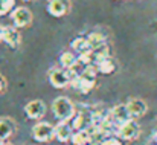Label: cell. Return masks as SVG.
Instances as JSON below:
<instances>
[{
    "label": "cell",
    "mask_w": 157,
    "mask_h": 145,
    "mask_svg": "<svg viewBox=\"0 0 157 145\" xmlns=\"http://www.w3.org/2000/svg\"><path fill=\"white\" fill-rule=\"evenodd\" d=\"M96 75H98V69L95 64L92 66H87L84 67V70L81 72V75L78 78H75L73 81H70V86L82 93H87L90 92L93 87H95V83H96Z\"/></svg>",
    "instance_id": "6da1fadb"
},
{
    "label": "cell",
    "mask_w": 157,
    "mask_h": 145,
    "mask_svg": "<svg viewBox=\"0 0 157 145\" xmlns=\"http://www.w3.org/2000/svg\"><path fill=\"white\" fill-rule=\"evenodd\" d=\"M52 112H53V115H55V118H58L61 122L70 121L75 116V113H76L73 102L66 96H58L53 101Z\"/></svg>",
    "instance_id": "7a4b0ae2"
},
{
    "label": "cell",
    "mask_w": 157,
    "mask_h": 145,
    "mask_svg": "<svg viewBox=\"0 0 157 145\" xmlns=\"http://www.w3.org/2000/svg\"><path fill=\"white\" fill-rule=\"evenodd\" d=\"M32 136L38 142H48L55 138V127L49 122H38L32 128Z\"/></svg>",
    "instance_id": "3957f363"
},
{
    "label": "cell",
    "mask_w": 157,
    "mask_h": 145,
    "mask_svg": "<svg viewBox=\"0 0 157 145\" xmlns=\"http://www.w3.org/2000/svg\"><path fill=\"white\" fill-rule=\"evenodd\" d=\"M117 135L121 139L124 141H133V139H137L139 135H140V127L137 122H134L133 119L119 125V130H117Z\"/></svg>",
    "instance_id": "277c9868"
},
{
    "label": "cell",
    "mask_w": 157,
    "mask_h": 145,
    "mask_svg": "<svg viewBox=\"0 0 157 145\" xmlns=\"http://www.w3.org/2000/svg\"><path fill=\"white\" fill-rule=\"evenodd\" d=\"M93 125V116H92V112H78L75 113V116L72 118V128L76 130V131H81V130H87L89 127Z\"/></svg>",
    "instance_id": "5b68a950"
},
{
    "label": "cell",
    "mask_w": 157,
    "mask_h": 145,
    "mask_svg": "<svg viewBox=\"0 0 157 145\" xmlns=\"http://www.w3.org/2000/svg\"><path fill=\"white\" fill-rule=\"evenodd\" d=\"M48 76H49V83L55 89H64L70 84V78L64 69H52L49 70Z\"/></svg>",
    "instance_id": "8992f818"
},
{
    "label": "cell",
    "mask_w": 157,
    "mask_h": 145,
    "mask_svg": "<svg viewBox=\"0 0 157 145\" xmlns=\"http://www.w3.org/2000/svg\"><path fill=\"white\" fill-rule=\"evenodd\" d=\"M12 20H14L15 28H26L32 22V14L28 8L20 6V8H15L12 11Z\"/></svg>",
    "instance_id": "52a82bcc"
},
{
    "label": "cell",
    "mask_w": 157,
    "mask_h": 145,
    "mask_svg": "<svg viewBox=\"0 0 157 145\" xmlns=\"http://www.w3.org/2000/svg\"><path fill=\"white\" fill-rule=\"evenodd\" d=\"M70 11V0H48V12L53 17H64Z\"/></svg>",
    "instance_id": "ba28073f"
},
{
    "label": "cell",
    "mask_w": 157,
    "mask_h": 145,
    "mask_svg": "<svg viewBox=\"0 0 157 145\" xmlns=\"http://www.w3.org/2000/svg\"><path fill=\"white\" fill-rule=\"evenodd\" d=\"M25 112H26V115L31 119H40L46 113V104L41 99H34V101H31V102L26 104Z\"/></svg>",
    "instance_id": "9c48e42d"
},
{
    "label": "cell",
    "mask_w": 157,
    "mask_h": 145,
    "mask_svg": "<svg viewBox=\"0 0 157 145\" xmlns=\"http://www.w3.org/2000/svg\"><path fill=\"white\" fill-rule=\"evenodd\" d=\"M127 108L131 115V118H140L147 113L148 110V105L144 99H139V98H133L127 102Z\"/></svg>",
    "instance_id": "30bf717a"
},
{
    "label": "cell",
    "mask_w": 157,
    "mask_h": 145,
    "mask_svg": "<svg viewBox=\"0 0 157 145\" xmlns=\"http://www.w3.org/2000/svg\"><path fill=\"white\" fill-rule=\"evenodd\" d=\"M110 118H113L119 125H122V124H125V122L133 119L130 112H128V108H127V104H119V105L113 107L110 110Z\"/></svg>",
    "instance_id": "8fae6325"
},
{
    "label": "cell",
    "mask_w": 157,
    "mask_h": 145,
    "mask_svg": "<svg viewBox=\"0 0 157 145\" xmlns=\"http://www.w3.org/2000/svg\"><path fill=\"white\" fill-rule=\"evenodd\" d=\"M9 48L15 49L20 45V32L15 26H3V38H2Z\"/></svg>",
    "instance_id": "7c38bea8"
},
{
    "label": "cell",
    "mask_w": 157,
    "mask_h": 145,
    "mask_svg": "<svg viewBox=\"0 0 157 145\" xmlns=\"http://www.w3.org/2000/svg\"><path fill=\"white\" fill-rule=\"evenodd\" d=\"M72 136H73V128L67 122H59L55 127V138L59 142H69L72 141Z\"/></svg>",
    "instance_id": "4fadbf2b"
},
{
    "label": "cell",
    "mask_w": 157,
    "mask_h": 145,
    "mask_svg": "<svg viewBox=\"0 0 157 145\" xmlns=\"http://www.w3.org/2000/svg\"><path fill=\"white\" fill-rule=\"evenodd\" d=\"M15 131V122L11 118H0V142L9 139Z\"/></svg>",
    "instance_id": "5bb4252c"
},
{
    "label": "cell",
    "mask_w": 157,
    "mask_h": 145,
    "mask_svg": "<svg viewBox=\"0 0 157 145\" xmlns=\"http://www.w3.org/2000/svg\"><path fill=\"white\" fill-rule=\"evenodd\" d=\"M86 38H87V45H89L90 50L101 48L102 45H105V40H107L102 32H90Z\"/></svg>",
    "instance_id": "9a60e30c"
},
{
    "label": "cell",
    "mask_w": 157,
    "mask_h": 145,
    "mask_svg": "<svg viewBox=\"0 0 157 145\" xmlns=\"http://www.w3.org/2000/svg\"><path fill=\"white\" fill-rule=\"evenodd\" d=\"M92 58H93V64H95V66H96V64H99L101 61L107 60V58H111L108 45L105 43V45H102L101 48H98V49H95V50H92Z\"/></svg>",
    "instance_id": "2e32d148"
},
{
    "label": "cell",
    "mask_w": 157,
    "mask_h": 145,
    "mask_svg": "<svg viewBox=\"0 0 157 145\" xmlns=\"http://www.w3.org/2000/svg\"><path fill=\"white\" fill-rule=\"evenodd\" d=\"M96 69L99 73H104V75H110V73H114L116 69H117V64L113 58H107L104 61H101L99 64H96Z\"/></svg>",
    "instance_id": "e0dca14e"
},
{
    "label": "cell",
    "mask_w": 157,
    "mask_h": 145,
    "mask_svg": "<svg viewBox=\"0 0 157 145\" xmlns=\"http://www.w3.org/2000/svg\"><path fill=\"white\" fill-rule=\"evenodd\" d=\"M59 63L64 67V70H69L78 63V57L73 52H63L59 55Z\"/></svg>",
    "instance_id": "ac0fdd59"
},
{
    "label": "cell",
    "mask_w": 157,
    "mask_h": 145,
    "mask_svg": "<svg viewBox=\"0 0 157 145\" xmlns=\"http://www.w3.org/2000/svg\"><path fill=\"white\" fill-rule=\"evenodd\" d=\"M72 142H73V145H87L89 142H92V133L89 130L76 131L72 136Z\"/></svg>",
    "instance_id": "d6986e66"
},
{
    "label": "cell",
    "mask_w": 157,
    "mask_h": 145,
    "mask_svg": "<svg viewBox=\"0 0 157 145\" xmlns=\"http://www.w3.org/2000/svg\"><path fill=\"white\" fill-rule=\"evenodd\" d=\"M70 46L75 49L76 52H79V53H84V52H89V50H90L89 45H87V38H86V37H76L75 40H72Z\"/></svg>",
    "instance_id": "ffe728a7"
},
{
    "label": "cell",
    "mask_w": 157,
    "mask_h": 145,
    "mask_svg": "<svg viewBox=\"0 0 157 145\" xmlns=\"http://www.w3.org/2000/svg\"><path fill=\"white\" fill-rule=\"evenodd\" d=\"M14 5H15V0H0V15H5L9 11H12Z\"/></svg>",
    "instance_id": "44dd1931"
},
{
    "label": "cell",
    "mask_w": 157,
    "mask_h": 145,
    "mask_svg": "<svg viewBox=\"0 0 157 145\" xmlns=\"http://www.w3.org/2000/svg\"><path fill=\"white\" fill-rule=\"evenodd\" d=\"M101 145H122V142H121V139H117V138L108 136V138H105L104 141L101 142Z\"/></svg>",
    "instance_id": "7402d4cb"
},
{
    "label": "cell",
    "mask_w": 157,
    "mask_h": 145,
    "mask_svg": "<svg viewBox=\"0 0 157 145\" xmlns=\"http://www.w3.org/2000/svg\"><path fill=\"white\" fill-rule=\"evenodd\" d=\"M5 87H6V80L0 75V92H3V90H5Z\"/></svg>",
    "instance_id": "603a6c76"
},
{
    "label": "cell",
    "mask_w": 157,
    "mask_h": 145,
    "mask_svg": "<svg viewBox=\"0 0 157 145\" xmlns=\"http://www.w3.org/2000/svg\"><path fill=\"white\" fill-rule=\"evenodd\" d=\"M2 38H3V28L0 26V40H2Z\"/></svg>",
    "instance_id": "cb8c5ba5"
},
{
    "label": "cell",
    "mask_w": 157,
    "mask_h": 145,
    "mask_svg": "<svg viewBox=\"0 0 157 145\" xmlns=\"http://www.w3.org/2000/svg\"><path fill=\"white\" fill-rule=\"evenodd\" d=\"M25 2H34V0H25Z\"/></svg>",
    "instance_id": "d4e9b609"
},
{
    "label": "cell",
    "mask_w": 157,
    "mask_h": 145,
    "mask_svg": "<svg viewBox=\"0 0 157 145\" xmlns=\"http://www.w3.org/2000/svg\"><path fill=\"white\" fill-rule=\"evenodd\" d=\"M0 145H11V144H0Z\"/></svg>",
    "instance_id": "484cf974"
}]
</instances>
